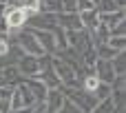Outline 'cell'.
<instances>
[{"instance_id":"obj_3","label":"cell","mask_w":126,"mask_h":113,"mask_svg":"<svg viewBox=\"0 0 126 113\" xmlns=\"http://www.w3.org/2000/svg\"><path fill=\"white\" fill-rule=\"evenodd\" d=\"M49 58H51V56H44V58L22 56V58L16 62V67H18V71H20V75H22V78H38V75L42 73L44 64L49 62Z\"/></svg>"},{"instance_id":"obj_25","label":"cell","mask_w":126,"mask_h":113,"mask_svg":"<svg viewBox=\"0 0 126 113\" xmlns=\"http://www.w3.org/2000/svg\"><path fill=\"white\" fill-rule=\"evenodd\" d=\"M109 33H111V36H126V20L120 22V24H115V27H111Z\"/></svg>"},{"instance_id":"obj_1","label":"cell","mask_w":126,"mask_h":113,"mask_svg":"<svg viewBox=\"0 0 126 113\" xmlns=\"http://www.w3.org/2000/svg\"><path fill=\"white\" fill-rule=\"evenodd\" d=\"M49 62H51V67H53V71H55V75H58L62 89H80V75H78V71H75L69 62H64L60 56H51Z\"/></svg>"},{"instance_id":"obj_7","label":"cell","mask_w":126,"mask_h":113,"mask_svg":"<svg viewBox=\"0 0 126 113\" xmlns=\"http://www.w3.org/2000/svg\"><path fill=\"white\" fill-rule=\"evenodd\" d=\"M93 73H95V78L100 80V82H104V84H111L113 80H115V71H113V64H111V60H95V64H93Z\"/></svg>"},{"instance_id":"obj_24","label":"cell","mask_w":126,"mask_h":113,"mask_svg":"<svg viewBox=\"0 0 126 113\" xmlns=\"http://www.w3.org/2000/svg\"><path fill=\"white\" fill-rule=\"evenodd\" d=\"M62 13H78L75 0H62Z\"/></svg>"},{"instance_id":"obj_12","label":"cell","mask_w":126,"mask_h":113,"mask_svg":"<svg viewBox=\"0 0 126 113\" xmlns=\"http://www.w3.org/2000/svg\"><path fill=\"white\" fill-rule=\"evenodd\" d=\"M124 20H126V11L124 9H117V11H113V13H100V22H104L109 29L115 27V24H120V22H124Z\"/></svg>"},{"instance_id":"obj_15","label":"cell","mask_w":126,"mask_h":113,"mask_svg":"<svg viewBox=\"0 0 126 113\" xmlns=\"http://www.w3.org/2000/svg\"><path fill=\"white\" fill-rule=\"evenodd\" d=\"M95 53H97L100 60H113L120 51H115L113 47H109L106 42H102V44H95Z\"/></svg>"},{"instance_id":"obj_11","label":"cell","mask_w":126,"mask_h":113,"mask_svg":"<svg viewBox=\"0 0 126 113\" xmlns=\"http://www.w3.org/2000/svg\"><path fill=\"white\" fill-rule=\"evenodd\" d=\"M22 82L31 89V93H33V98L38 100V104H42L44 102V95H47V87L42 84V80H38V78H22Z\"/></svg>"},{"instance_id":"obj_20","label":"cell","mask_w":126,"mask_h":113,"mask_svg":"<svg viewBox=\"0 0 126 113\" xmlns=\"http://www.w3.org/2000/svg\"><path fill=\"white\" fill-rule=\"evenodd\" d=\"M97 11L100 13H113V11H117V7L113 0H97Z\"/></svg>"},{"instance_id":"obj_10","label":"cell","mask_w":126,"mask_h":113,"mask_svg":"<svg viewBox=\"0 0 126 113\" xmlns=\"http://www.w3.org/2000/svg\"><path fill=\"white\" fill-rule=\"evenodd\" d=\"M38 80H42V84H44L47 89H60V87H62L60 80H58V75H55V71H53V67H51V62L44 64V69H42V73L38 75Z\"/></svg>"},{"instance_id":"obj_28","label":"cell","mask_w":126,"mask_h":113,"mask_svg":"<svg viewBox=\"0 0 126 113\" xmlns=\"http://www.w3.org/2000/svg\"><path fill=\"white\" fill-rule=\"evenodd\" d=\"M33 109H18V111H9V113H31Z\"/></svg>"},{"instance_id":"obj_8","label":"cell","mask_w":126,"mask_h":113,"mask_svg":"<svg viewBox=\"0 0 126 113\" xmlns=\"http://www.w3.org/2000/svg\"><path fill=\"white\" fill-rule=\"evenodd\" d=\"M58 27L64 31H82V22L78 13H58Z\"/></svg>"},{"instance_id":"obj_26","label":"cell","mask_w":126,"mask_h":113,"mask_svg":"<svg viewBox=\"0 0 126 113\" xmlns=\"http://www.w3.org/2000/svg\"><path fill=\"white\" fill-rule=\"evenodd\" d=\"M24 2L27 0H9L7 4H11V7H24Z\"/></svg>"},{"instance_id":"obj_9","label":"cell","mask_w":126,"mask_h":113,"mask_svg":"<svg viewBox=\"0 0 126 113\" xmlns=\"http://www.w3.org/2000/svg\"><path fill=\"white\" fill-rule=\"evenodd\" d=\"M78 16H80L82 29H84V31H89V33H91L97 24H100V11H97V9H91V11H80Z\"/></svg>"},{"instance_id":"obj_13","label":"cell","mask_w":126,"mask_h":113,"mask_svg":"<svg viewBox=\"0 0 126 113\" xmlns=\"http://www.w3.org/2000/svg\"><path fill=\"white\" fill-rule=\"evenodd\" d=\"M16 87L20 89V95H22V104H24V109H35V107H38V100L33 98L31 89H29L24 82H18Z\"/></svg>"},{"instance_id":"obj_17","label":"cell","mask_w":126,"mask_h":113,"mask_svg":"<svg viewBox=\"0 0 126 113\" xmlns=\"http://www.w3.org/2000/svg\"><path fill=\"white\" fill-rule=\"evenodd\" d=\"M18 109H24V104H22L20 89L13 87V93H11V98H9V111H18Z\"/></svg>"},{"instance_id":"obj_16","label":"cell","mask_w":126,"mask_h":113,"mask_svg":"<svg viewBox=\"0 0 126 113\" xmlns=\"http://www.w3.org/2000/svg\"><path fill=\"white\" fill-rule=\"evenodd\" d=\"M111 64H113L115 75H126V51H120V53L111 60Z\"/></svg>"},{"instance_id":"obj_27","label":"cell","mask_w":126,"mask_h":113,"mask_svg":"<svg viewBox=\"0 0 126 113\" xmlns=\"http://www.w3.org/2000/svg\"><path fill=\"white\" fill-rule=\"evenodd\" d=\"M117 9H126V0H113Z\"/></svg>"},{"instance_id":"obj_14","label":"cell","mask_w":126,"mask_h":113,"mask_svg":"<svg viewBox=\"0 0 126 113\" xmlns=\"http://www.w3.org/2000/svg\"><path fill=\"white\" fill-rule=\"evenodd\" d=\"M97 84H100V80L95 78V73H84V75L80 78V89L86 91V93H95Z\"/></svg>"},{"instance_id":"obj_19","label":"cell","mask_w":126,"mask_h":113,"mask_svg":"<svg viewBox=\"0 0 126 113\" xmlns=\"http://www.w3.org/2000/svg\"><path fill=\"white\" fill-rule=\"evenodd\" d=\"M111 93H113V89H111V84H104V82H100L93 95H95V100L100 102V100H106V98H111Z\"/></svg>"},{"instance_id":"obj_21","label":"cell","mask_w":126,"mask_h":113,"mask_svg":"<svg viewBox=\"0 0 126 113\" xmlns=\"http://www.w3.org/2000/svg\"><path fill=\"white\" fill-rule=\"evenodd\" d=\"M75 7H78V13L91 11V9H97V0H75Z\"/></svg>"},{"instance_id":"obj_29","label":"cell","mask_w":126,"mask_h":113,"mask_svg":"<svg viewBox=\"0 0 126 113\" xmlns=\"http://www.w3.org/2000/svg\"><path fill=\"white\" fill-rule=\"evenodd\" d=\"M7 2H9V0H0V4H7Z\"/></svg>"},{"instance_id":"obj_6","label":"cell","mask_w":126,"mask_h":113,"mask_svg":"<svg viewBox=\"0 0 126 113\" xmlns=\"http://www.w3.org/2000/svg\"><path fill=\"white\" fill-rule=\"evenodd\" d=\"M31 31H33L35 40L40 42V47L44 49L47 56H55V53H58V44H55L53 31H44V29H31Z\"/></svg>"},{"instance_id":"obj_18","label":"cell","mask_w":126,"mask_h":113,"mask_svg":"<svg viewBox=\"0 0 126 113\" xmlns=\"http://www.w3.org/2000/svg\"><path fill=\"white\" fill-rule=\"evenodd\" d=\"M106 44L113 47L115 51H126V36H109Z\"/></svg>"},{"instance_id":"obj_23","label":"cell","mask_w":126,"mask_h":113,"mask_svg":"<svg viewBox=\"0 0 126 113\" xmlns=\"http://www.w3.org/2000/svg\"><path fill=\"white\" fill-rule=\"evenodd\" d=\"M11 49V38H2L0 36V58H7Z\"/></svg>"},{"instance_id":"obj_22","label":"cell","mask_w":126,"mask_h":113,"mask_svg":"<svg viewBox=\"0 0 126 113\" xmlns=\"http://www.w3.org/2000/svg\"><path fill=\"white\" fill-rule=\"evenodd\" d=\"M58 113H82V111H80L69 98H64V102H62V107H60V111H58Z\"/></svg>"},{"instance_id":"obj_5","label":"cell","mask_w":126,"mask_h":113,"mask_svg":"<svg viewBox=\"0 0 126 113\" xmlns=\"http://www.w3.org/2000/svg\"><path fill=\"white\" fill-rule=\"evenodd\" d=\"M62 102H64V91H62V87H60V89H49L47 95H44L42 109H44V113H58L60 107H62Z\"/></svg>"},{"instance_id":"obj_4","label":"cell","mask_w":126,"mask_h":113,"mask_svg":"<svg viewBox=\"0 0 126 113\" xmlns=\"http://www.w3.org/2000/svg\"><path fill=\"white\" fill-rule=\"evenodd\" d=\"M53 27H58V13L40 11L35 16H29V20H27V29H44V31H51Z\"/></svg>"},{"instance_id":"obj_2","label":"cell","mask_w":126,"mask_h":113,"mask_svg":"<svg viewBox=\"0 0 126 113\" xmlns=\"http://www.w3.org/2000/svg\"><path fill=\"white\" fill-rule=\"evenodd\" d=\"M2 18H4V22H7V27H9V38H13L20 29H24V27H27V20H29L27 11H24L22 7H11V4H4Z\"/></svg>"}]
</instances>
